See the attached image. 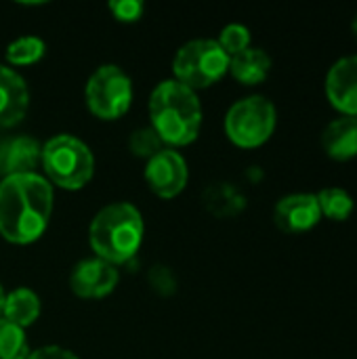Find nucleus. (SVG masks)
Instances as JSON below:
<instances>
[{"label": "nucleus", "instance_id": "nucleus-1", "mask_svg": "<svg viewBox=\"0 0 357 359\" xmlns=\"http://www.w3.org/2000/svg\"><path fill=\"white\" fill-rule=\"evenodd\" d=\"M53 187L36 175H13L0 183V236L11 244H32L48 227Z\"/></svg>", "mask_w": 357, "mask_h": 359}, {"label": "nucleus", "instance_id": "nucleus-2", "mask_svg": "<svg viewBox=\"0 0 357 359\" xmlns=\"http://www.w3.org/2000/svg\"><path fill=\"white\" fill-rule=\"evenodd\" d=\"M151 128L170 147L189 145L200 135L202 105L198 95L177 80L160 82L149 97Z\"/></svg>", "mask_w": 357, "mask_h": 359}, {"label": "nucleus", "instance_id": "nucleus-3", "mask_svg": "<svg viewBox=\"0 0 357 359\" xmlns=\"http://www.w3.org/2000/svg\"><path fill=\"white\" fill-rule=\"evenodd\" d=\"M143 231L141 212L128 202H116L95 215L88 227V242L97 259L116 267L139 252Z\"/></svg>", "mask_w": 357, "mask_h": 359}, {"label": "nucleus", "instance_id": "nucleus-4", "mask_svg": "<svg viewBox=\"0 0 357 359\" xmlns=\"http://www.w3.org/2000/svg\"><path fill=\"white\" fill-rule=\"evenodd\" d=\"M40 164L46 181L61 189H82L95 172L90 147L72 135H57L44 143Z\"/></svg>", "mask_w": 357, "mask_h": 359}, {"label": "nucleus", "instance_id": "nucleus-5", "mask_svg": "<svg viewBox=\"0 0 357 359\" xmlns=\"http://www.w3.org/2000/svg\"><path fill=\"white\" fill-rule=\"evenodd\" d=\"M229 69V55L213 38H196L183 44L173 61L175 80L194 93L221 80Z\"/></svg>", "mask_w": 357, "mask_h": 359}, {"label": "nucleus", "instance_id": "nucleus-6", "mask_svg": "<svg viewBox=\"0 0 357 359\" xmlns=\"http://www.w3.org/2000/svg\"><path fill=\"white\" fill-rule=\"evenodd\" d=\"M278 114L263 95H250L236 101L225 116V133L238 147L252 149L267 143L276 130Z\"/></svg>", "mask_w": 357, "mask_h": 359}, {"label": "nucleus", "instance_id": "nucleus-7", "mask_svg": "<svg viewBox=\"0 0 357 359\" xmlns=\"http://www.w3.org/2000/svg\"><path fill=\"white\" fill-rule=\"evenodd\" d=\"M86 105L101 120H116L124 116L133 101L130 78L118 65L97 67L86 82Z\"/></svg>", "mask_w": 357, "mask_h": 359}, {"label": "nucleus", "instance_id": "nucleus-8", "mask_svg": "<svg viewBox=\"0 0 357 359\" xmlns=\"http://www.w3.org/2000/svg\"><path fill=\"white\" fill-rule=\"evenodd\" d=\"M187 162L173 147H164L154 158L147 160L145 181L158 198H175L187 185Z\"/></svg>", "mask_w": 357, "mask_h": 359}, {"label": "nucleus", "instance_id": "nucleus-9", "mask_svg": "<svg viewBox=\"0 0 357 359\" xmlns=\"http://www.w3.org/2000/svg\"><path fill=\"white\" fill-rule=\"evenodd\" d=\"M322 221L320 204L314 194H290L284 196L274 208V223L284 233H305L311 231Z\"/></svg>", "mask_w": 357, "mask_h": 359}, {"label": "nucleus", "instance_id": "nucleus-10", "mask_svg": "<svg viewBox=\"0 0 357 359\" xmlns=\"http://www.w3.org/2000/svg\"><path fill=\"white\" fill-rule=\"evenodd\" d=\"M326 99L343 116L357 118V55L341 57L326 74Z\"/></svg>", "mask_w": 357, "mask_h": 359}, {"label": "nucleus", "instance_id": "nucleus-11", "mask_svg": "<svg viewBox=\"0 0 357 359\" xmlns=\"http://www.w3.org/2000/svg\"><path fill=\"white\" fill-rule=\"evenodd\" d=\"M118 284V269L101 259H84L80 261L72 276L69 288L80 299H103Z\"/></svg>", "mask_w": 357, "mask_h": 359}, {"label": "nucleus", "instance_id": "nucleus-12", "mask_svg": "<svg viewBox=\"0 0 357 359\" xmlns=\"http://www.w3.org/2000/svg\"><path fill=\"white\" fill-rule=\"evenodd\" d=\"M29 107L25 80L11 67L0 65V128L19 124Z\"/></svg>", "mask_w": 357, "mask_h": 359}, {"label": "nucleus", "instance_id": "nucleus-13", "mask_svg": "<svg viewBox=\"0 0 357 359\" xmlns=\"http://www.w3.org/2000/svg\"><path fill=\"white\" fill-rule=\"evenodd\" d=\"M42 147L32 137H13L0 143V175H29L40 164Z\"/></svg>", "mask_w": 357, "mask_h": 359}, {"label": "nucleus", "instance_id": "nucleus-14", "mask_svg": "<svg viewBox=\"0 0 357 359\" xmlns=\"http://www.w3.org/2000/svg\"><path fill=\"white\" fill-rule=\"evenodd\" d=\"M322 147L337 162L357 158V118L341 116L332 120L322 133Z\"/></svg>", "mask_w": 357, "mask_h": 359}, {"label": "nucleus", "instance_id": "nucleus-15", "mask_svg": "<svg viewBox=\"0 0 357 359\" xmlns=\"http://www.w3.org/2000/svg\"><path fill=\"white\" fill-rule=\"evenodd\" d=\"M231 76L246 84V86H255V84H261L269 72H271V57L263 50V48H255V46H248L246 50L229 57V69Z\"/></svg>", "mask_w": 357, "mask_h": 359}, {"label": "nucleus", "instance_id": "nucleus-16", "mask_svg": "<svg viewBox=\"0 0 357 359\" xmlns=\"http://www.w3.org/2000/svg\"><path fill=\"white\" fill-rule=\"evenodd\" d=\"M40 318V299L29 288H15L6 294L2 307V320L17 328H27Z\"/></svg>", "mask_w": 357, "mask_h": 359}, {"label": "nucleus", "instance_id": "nucleus-17", "mask_svg": "<svg viewBox=\"0 0 357 359\" xmlns=\"http://www.w3.org/2000/svg\"><path fill=\"white\" fill-rule=\"evenodd\" d=\"M316 198H318L322 217H326L330 221H337V223L347 221L351 217L353 208H356V202H353L351 194L341 189V187H326L320 194H316Z\"/></svg>", "mask_w": 357, "mask_h": 359}, {"label": "nucleus", "instance_id": "nucleus-18", "mask_svg": "<svg viewBox=\"0 0 357 359\" xmlns=\"http://www.w3.org/2000/svg\"><path fill=\"white\" fill-rule=\"evenodd\" d=\"M46 46L38 36H21L6 46V61L11 65H32L42 59Z\"/></svg>", "mask_w": 357, "mask_h": 359}, {"label": "nucleus", "instance_id": "nucleus-19", "mask_svg": "<svg viewBox=\"0 0 357 359\" xmlns=\"http://www.w3.org/2000/svg\"><path fill=\"white\" fill-rule=\"evenodd\" d=\"M29 349L21 328L0 320V359H27Z\"/></svg>", "mask_w": 357, "mask_h": 359}, {"label": "nucleus", "instance_id": "nucleus-20", "mask_svg": "<svg viewBox=\"0 0 357 359\" xmlns=\"http://www.w3.org/2000/svg\"><path fill=\"white\" fill-rule=\"evenodd\" d=\"M217 42L229 57H234L250 46V29L242 23H229L223 27Z\"/></svg>", "mask_w": 357, "mask_h": 359}, {"label": "nucleus", "instance_id": "nucleus-21", "mask_svg": "<svg viewBox=\"0 0 357 359\" xmlns=\"http://www.w3.org/2000/svg\"><path fill=\"white\" fill-rule=\"evenodd\" d=\"M128 147H130V151L135 154V156H139V158H154L158 151H162L164 149V143H162V139L158 137V133L149 126V128H139V130H135L133 135H130V139H128Z\"/></svg>", "mask_w": 357, "mask_h": 359}, {"label": "nucleus", "instance_id": "nucleus-22", "mask_svg": "<svg viewBox=\"0 0 357 359\" xmlns=\"http://www.w3.org/2000/svg\"><path fill=\"white\" fill-rule=\"evenodd\" d=\"M109 11L118 21H137L143 15L141 0H114L109 2Z\"/></svg>", "mask_w": 357, "mask_h": 359}, {"label": "nucleus", "instance_id": "nucleus-23", "mask_svg": "<svg viewBox=\"0 0 357 359\" xmlns=\"http://www.w3.org/2000/svg\"><path fill=\"white\" fill-rule=\"evenodd\" d=\"M27 359H80V358H78L76 353H72L69 349L48 345V347H40V349H36V351H29Z\"/></svg>", "mask_w": 357, "mask_h": 359}, {"label": "nucleus", "instance_id": "nucleus-24", "mask_svg": "<svg viewBox=\"0 0 357 359\" xmlns=\"http://www.w3.org/2000/svg\"><path fill=\"white\" fill-rule=\"evenodd\" d=\"M4 299H6V292H4V288H2V284H0V316H2V307H4Z\"/></svg>", "mask_w": 357, "mask_h": 359}, {"label": "nucleus", "instance_id": "nucleus-25", "mask_svg": "<svg viewBox=\"0 0 357 359\" xmlns=\"http://www.w3.org/2000/svg\"><path fill=\"white\" fill-rule=\"evenodd\" d=\"M351 29H353V36H356L357 40V15L353 17V23H351Z\"/></svg>", "mask_w": 357, "mask_h": 359}]
</instances>
